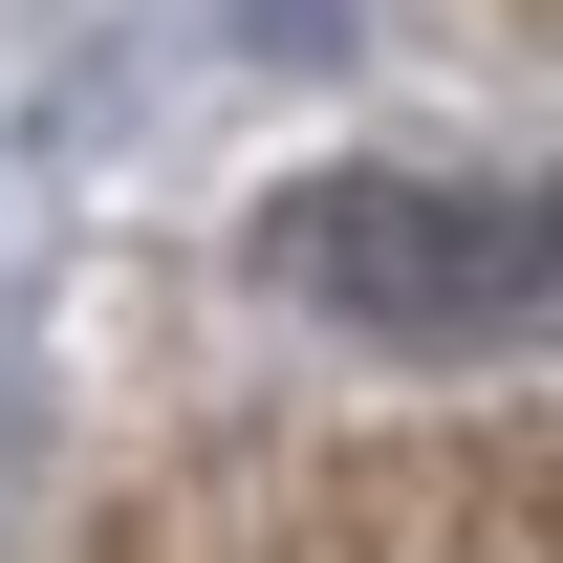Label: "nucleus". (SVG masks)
Listing matches in <instances>:
<instances>
[{
    "mask_svg": "<svg viewBox=\"0 0 563 563\" xmlns=\"http://www.w3.org/2000/svg\"><path fill=\"white\" fill-rule=\"evenodd\" d=\"M282 282L368 325V347H563V196L520 174H325V196H282Z\"/></svg>",
    "mask_w": 563,
    "mask_h": 563,
    "instance_id": "f257e3e1",
    "label": "nucleus"
}]
</instances>
